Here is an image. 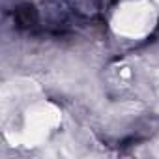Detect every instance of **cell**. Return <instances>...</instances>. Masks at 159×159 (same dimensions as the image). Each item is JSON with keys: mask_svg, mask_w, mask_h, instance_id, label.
Instances as JSON below:
<instances>
[{"mask_svg": "<svg viewBox=\"0 0 159 159\" xmlns=\"http://www.w3.org/2000/svg\"><path fill=\"white\" fill-rule=\"evenodd\" d=\"M13 19H15L19 28H30L38 23V11L32 4H19L15 8Z\"/></svg>", "mask_w": 159, "mask_h": 159, "instance_id": "6da1fadb", "label": "cell"}]
</instances>
